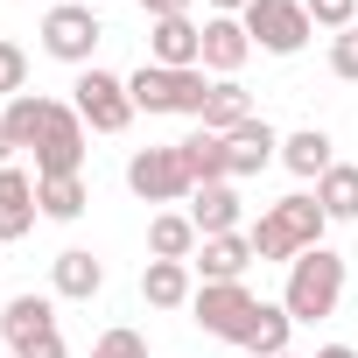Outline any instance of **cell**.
<instances>
[{
  "mask_svg": "<svg viewBox=\"0 0 358 358\" xmlns=\"http://www.w3.org/2000/svg\"><path fill=\"white\" fill-rule=\"evenodd\" d=\"M323 204L309 197V190H295V197H281V204H267L260 211V225L246 232L253 239V260H302L309 246H323Z\"/></svg>",
  "mask_w": 358,
  "mask_h": 358,
  "instance_id": "6da1fadb",
  "label": "cell"
},
{
  "mask_svg": "<svg viewBox=\"0 0 358 358\" xmlns=\"http://www.w3.org/2000/svg\"><path fill=\"white\" fill-rule=\"evenodd\" d=\"M337 302H344V253H330V246H309L302 260H288L281 309H288L295 323H323V316H337Z\"/></svg>",
  "mask_w": 358,
  "mask_h": 358,
  "instance_id": "7a4b0ae2",
  "label": "cell"
},
{
  "mask_svg": "<svg viewBox=\"0 0 358 358\" xmlns=\"http://www.w3.org/2000/svg\"><path fill=\"white\" fill-rule=\"evenodd\" d=\"M127 92H134V113H190V120H204V99H211L204 71H162V64H141Z\"/></svg>",
  "mask_w": 358,
  "mask_h": 358,
  "instance_id": "3957f363",
  "label": "cell"
},
{
  "mask_svg": "<svg viewBox=\"0 0 358 358\" xmlns=\"http://www.w3.org/2000/svg\"><path fill=\"white\" fill-rule=\"evenodd\" d=\"M253 309H260V295H253L246 281H204V288L190 295V316H197L211 337H225V344H246Z\"/></svg>",
  "mask_w": 358,
  "mask_h": 358,
  "instance_id": "277c9868",
  "label": "cell"
},
{
  "mask_svg": "<svg viewBox=\"0 0 358 358\" xmlns=\"http://www.w3.org/2000/svg\"><path fill=\"white\" fill-rule=\"evenodd\" d=\"M127 190H134L141 204H176V197L197 190V176H190L183 148H141V155L127 162Z\"/></svg>",
  "mask_w": 358,
  "mask_h": 358,
  "instance_id": "5b68a950",
  "label": "cell"
},
{
  "mask_svg": "<svg viewBox=\"0 0 358 358\" xmlns=\"http://www.w3.org/2000/svg\"><path fill=\"white\" fill-rule=\"evenodd\" d=\"M78 99V120L92 127V134H127V120H134V92H127V78H113V71H78V85H71Z\"/></svg>",
  "mask_w": 358,
  "mask_h": 358,
  "instance_id": "8992f818",
  "label": "cell"
},
{
  "mask_svg": "<svg viewBox=\"0 0 358 358\" xmlns=\"http://www.w3.org/2000/svg\"><path fill=\"white\" fill-rule=\"evenodd\" d=\"M239 22H246L253 50H267V57H295V50L309 43V29H316L302 0H253V8H246Z\"/></svg>",
  "mask_w": 358,
  "mask_h": 358,
  "instance_id": "52a82bcc",
  "label": "cell"
},
{
  "mask_svg": "<svg viewBox=\"0 0 358 358\" xmlns=\"http://www.w3.org/2000/svg\"><path fill=\"white\" fill-rule=\"evenodd\" d=\"M99 15L92 8H50L43 15V50L57 57V64H71V71H92V50H99Z\"/></svg>",
  "mask_w": 358,
  "mask_h": 358,
  "instance_id": "ba28073f",
  "label": "cell"
},
{
  "mask_svg": "<svg viewBox=\"0 0 358 358\" xmlns=\"http://www.w3.org/2000/svg\"><path fill=\"white\" fill-rule=\"evenodd\" d=\"M85 169V120L78 106H50V127L36 141V176H78Z\"/></svg>",
  "mask_w": 358,
  "mask_h": 358,
  "instance_id": "9c48e42d",
  "label": "cell"
},
{
  "mask_svg": "<svg viewBox=\"0 0 358 358\" xmlns=\"http://www.w3.org/2000/svg\"><path fill=\"white\" fill-rule=\"evenodd\" d=\"M148 64H162V71H204V29L190 15L155 22L148 29Z\"/></svg>",
  "mask_w": 358,
  "mask_h": 358,
  "instance_id": "30bf717a",
  "label": "cell"
},
{
  "mask_svg": "<svg viewBox=\"0 0 358 358\" xmlns=\"http://www.w3.org/2000/svg\"><path fill=\"white\" fill-rule=\"evenodd\" d=\"M274 155H281V134H274L260 113H253L246 127H232V134H225V176H232V183H239V176H260Z\"/></svg>",
  "mask_w": 358,
  "mask_h": 358,
  "instance_id": "8fae6325",
  "label": "cell"
},
{
  "mask_svg": "<svg viewBox=\"0 0 358 358\" xmlns=\"http://www.w3.org/2000/svg\"><path fill=\"white\" fill-rule=\"evenodd\" d=\"M36 218H43V204H36V176L8 162V169H0V246L22 239V232H36Z\"/></svg>",
  "mask_w": 358,
  "mask_h": 358,
  "instance_id": "7c38bea8",
  "label": "cell"
},
{
  "mask_svg": "<svg viewBox=\"0 0 358 358\" xmlns=\"http://www.w3.org/2000/svg\"><path fill=\"white\" fill-rule=\"evenodd\" d=\"M253 57V36H246V22L239 15H211L204 22V71H218V78H239V64Z\"/></svg>",
  "mask_w": 358,
  "mask_h": 358,
  "instance_id": "4fadbf2b",
  "label": "cell"
},
{
  "mask_svg": "<svg viewBox=\"0 0 358 358\" xmlns=\"http://www.w3.org/2000/svg\"><path fill=\"white\" fill-rule=\"evenodd\" d=\"M50 281H57V295H64V302H92V295L106 288V260H99V253H85V246H64V253L50 260Z\"/></svg>",
  "mask_w": 358,
  "mask_h": 358,
  "instance_id": "5bb4252c",
  "label": "cell"
},
{
  "mask_svg": "<svg viewBox=\"0 0 358 358\" xmlns=\"http://www.w3.org/2000/svg\"><path fill=\"white\" fill-rule=\"evenodd\" d=\"M50 330H57V309H50V295H36V288H29V295H15L8 309H0V337H8L15 351H29V344H36V337H50Z\"/></svg>",
  "mask_w": 358,
  "mask_h": 358,
  "instance_id": "9a60e30c",
  "label": "cell"
},
{
  "mask_svg": "<svg viewBox=\"0 0 358 358\" xmlns=\"http://www.w3.org/2000/svg\"><path fill=\"white\" fill-rule=\"evenodd\" d=\"M190 225H197V239L239 232V190L232 183H197L190 190Z\"/></svg>",
  "mask_w": 358,
  "mask_h": 358,
  "instance_id": "2e32d148",
  "label": "cell"
},
{
  "mask_svg": "<svg viewBox=\"0 0 358 358\" xmlns=\"http://www.w3.org/2000/svg\"><path fill=\"white\" fill-rule=\"evenodd\" d=\"M190 267H197L204 281H246V267H253V239H246V232H218V239L197 246Z\"/></svg>",
  "mask_w": 358,
  "mask_h": 358,
  "instance_id": "e0dca14e",
  "label": "cell"
},
{
  "mask_svg": "<svg viewBox=\"0 0 358 358\" xmlns=\"http://www.w3.org/2000/svg\"><path fill=\"white\" fill-rule=\"evenodd\" d=\"M141 295H148L155 309H183V302L197 295V267H190V260H148V267H141Z\"/></svg>",
  "mask_w": 358,
  "mask_h": 358,
  "instance_id": "ac0fdd59",
  "label": "cell"
},
{
  "mask_svg": "<svg viewBox=\"0 0 358 358\" xmlns=\"http://www.w3.org/2000/svg\"><path fill=\"white\" fill-rule=\"evenodd\" d=\"M330 148H337V141H330L323 127H302V134H288V141H281V162L302 176V183H323V176L337 169V155H330Z\"/></svg>",
  "mask_w": 358,
  "mask_h": 358,
  "instance_id": "d6986e66",
  "label": "cell"
},
{
  "mask_svg": "<svg viewBox=\"0 0 358 358\" xmlns=\"http://www.w3.org/2000/svg\"><path fill=\"white\" fill-rule=\"evenodd\" d=\"M197 225H190V211H155L148 218V253L155 260H197Z\"/></svg>",
  "mask_w": 358,
  "mask_h": 358,
  "instance_id": "ffe728a7",
  "label": "cell"
},
{
  "mask_svg": "<svg viewBox=\"0 0 358 358\" xmlns=\"http://www.w3.org/2000/svg\"><path fill=\"white\" fill-rule=\"evenodd\" d=\"M36 204H43V218L78 225L85 204H92V190H85V176H36Z\"/></svg>",
  "mask_w": 358,
  "mask_h": 358,
  "instance_id": "44dd1931",
  "label": "cell"
},
{
  "mask_svg": "<svg viewBox=\"0 0 358 358\" xmlns=\"http://www.w3.org/2000/svg\"><path fill=\"white\" fill-rule=\"evenodd\" d=\"M246 120H253L246 85H239V78H218L211 99H204V120H197V127H204V134H232V127H246Z\"/></svg>",
  "mask_w": 358,
  "mask_h": 358,
  "instance_id": "7402d4cb",
  "label": "cell"
},
{
  "mask_svg": "<svg viewBox=\"0 0 358 358\" xmlns=\"http://www.w3.org/2000/svg\"><path fill=\"white\" fill-rule=\"evenodd\" d=\"M50 106H57V99H43V92H22V99H8V113H0L8 141L36 155V141H43V127H50Z\"/></svg>",
  "mask_w": 358,
  "mask_h": 358,
  "instance_id": "603a6c76",
  "label": "cell"
},
{
  "mask_svg": "<svg viewBox=\"0 0 358 358\" xmlns=\"http://www.w3.org/2000/svg\"><path fill=\"white\" fill-rule=\"evenodd\" d=\"M316 204H323V218L330 225H351L358 218V162H337L323 183H316Z\"/></svg>",
  "mask_w": 358,
  "mask_h": 358,
  "instance_id": "cb8c5ba5",
  "label": "cell"
},
{
  "mask_svg": "<svg viewBox=\"0 0 358 358\" xmlns=\"http://www.w3.org/2000/svg\"><path fill=\"white\" fill-rule=\"evenodd\" d=\"M288 330H295V316H288L281 302H260V309H253V330H246L239 351H253V358H281V351H288Z\"/></svg>",
  "mask_w": 358,
  "mask_h": 358,
  "instance_id": "d4e9b609",
  "label": "cell"
},
{
  "mask_svg": "<svg viewBox=\"0 0 358 358\" xmlns=\"http://www.w3.org/2000/svg\"><path fill=\"white\" fill-rule=\"evenodd\" d=\"M176 148H183V162H190V176H197V183H232V176H225V134H190V141H176Z\"/></svg>",
  "mask_w": 358,
  "mask_h": 358,
  "instance_id": "484cf974",
  "label": "cell"
},
{
  "mask_svg": "<svg viewBox=\"0 0 358 358\" xmlns=\"http://www.w3.org/2000/svg\"><path fill=\"white\" fill-rule=\"evenodd\" d=\"M29 92V50L0 36V99H22Z\"/></svg>",
  "mask_w": 358,
  "mask_h": 358,
  "instance_id": "4316f807",
  "label": "cell"
},
{
  "mask_svg": "<svg viewBox=\"0 0 358 358\" xmlns=\"http://www.w3.org/2000/svg\"><path fill=\"white\" fill-rule=\"evenodd\" d=\"M302 8H309V22H316V29H330V36L358 29V0H302Z\"/></svg>",
  "mask_w": 358,
  "mask_h": 358,
  "instance_id": "83f0119b",
  "label": "cell"
},
{
  "mask_svg": "<svg viewBox=\"0 0 358 358\" xmlns=\"http://www.w3.org/2000/svg\"><path fill=\"white\" fill-rule=\"evenodd\" d=\"M92 358H148V337H141V330H106V337L92 344Z\"/></svg>",
  "mask_w": 358,
  "mask_h": 358,
  "instance_id": "f1b7e54d",
  "label": "cell"
},
{
  "mask_svg": "<svg viewBox=\"0 0 358 358\" xmlns=\"http://www.w3.org/2000/svg\"><path fill=\"white\" fill-rule=\"evenodd\" d=\"M330 71H337L344 85H358V29H344V36L330 43Z\"/></svg>",
  "mask_w": 358,
  "mask_h": 358,
  "instance_id": "f546056e",
  "label": "cell"
},
{
  "mask_svg": "<svg viewBox=\"0 0 358 358\" xmlns=\"http://www.w3.org/2000/svg\"><path fill=\"white\" fill-rule=\"evenodd\" d=\"M15 358H71V351H64V337L50 330V337H36V344H29V351H15Z\"/></svg>",
  "mask_w": 358,
  "mask_h": 358,
  "instance_id": "4dcf8cb0",
  "label": "cell"
},
{
  "mask_svg": "<svg viewBox=\"0 0 358 358\" xmlns=\"http://www.w3.org/2000/svg\"><path fill=\"white\" fill-rule=\"evenodd\" d=\"M141 8H148L155 22H169V15H190V0H141Z\"/></svg>",
  "mask_w": 358,
  "mask_h": 358,
  "instance_id": "1f68e13d",
  "label": "cell"
},
{
  "mask_svg": "<svg viewBox=\"0 0 358 358\" xmlns=\"http://www.w3.org/2000/svg\"><path fill=\"white\" fill-rule=\"evenodd\" d=\"M253 0H211V15H246Z\"/></svg>",
  "mask_w": 358,
  "mask_h": 358,
  "instance_id": "d6a6232c",
  "label": "cell"
},
{
  "mask_svg": "<svg viewBox=\"0 0 358 358\" xmlns=\"http://www.w3.org/2000/svg\"><path fill=\"white\" fill-rule=\"evenodd\" d=\"M316 358H358V351H351V344H323Z\"/></svg>",
  "mask_w": 358,
  "mask_h": 358,
  "instance_id": "836d02e7",
  "label": "cell"
},
{
  "mask_svg": "<svg viewBox=\"0 0 358 358\" xmlns=\"http://www.w3.org/2000/svg\"><path fill=\"white\" fill-rule=\"evenodd\" d=\"M8 155H15V141H8V127H0V169H8Z\"/></svg>",
  "mask_w": 358,
  "mask_h": 358,
  "instance_id": "e575fe53",
  "label": "cell"
},
{
  "mask_svg": "<svg viewBox=\"0 0 358 358\" xmlns=\"http://www.w3.org/2000/svg\"><path fill=\"white\" fill-rule=\"evenodd\" d=\"M281 358H295V351H281Z\"/></svg>",
  "mask_w": 358,
  "mask_h": 358,
  "instance_id": "d590c367",
  "label": "cell"
}]
</instances>
